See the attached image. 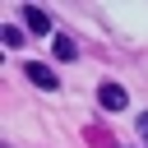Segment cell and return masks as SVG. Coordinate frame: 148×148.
Segmentation results:
<instances>
[{"mask_svg":"<svg viewBox=\"0 0 148 148\" xmlns=\"http://www.w3.org/2000/svg\"><path fill=\"white\" fill-rule=\"evenodd\" d=\"M23 74H28L37 88H56V83H60V79L51 74V65H42V60H28V65H23Z\"/></svg>","mask_w":148,"mask_h":148,"instance_id":"1","label":"cell"},{"mask_svg":"<svg viewBox=\"0 0 148 148\" xmlns=\"http://www.w3.org/2000/svg\"><path fill=\"white\" fill-rule=\"evenodd\" d=\"M97 102H102L106 111H125V88H120V83H102V88H97Z\"/></svg>","mask_w":148,"mask_h":148,"instance_id":"2","label":"cell"},{"mask_svg":"<svg viewBox=\"0 0 148 148\" xmlns=\"http://www.w3.org/2000/svg\"><path fill=\"white\" fill-rule=\"evenodd\" d=\"M23 18H28V28H32V32H51V18H46V9H37V5H23Z\"/></svg>","mask_w":148,"mask_h":148,"instance_id":"3","label":"cell"},{"mask_svg":"<svg viewBox=\"0 0 148 148\" xmlns=\"http://www.w3.org/2000/svg\"><path fill=\"white\" fill-rule=\"evenodd\" d=\"M56 56H60V60H74V56H79V46H74L69 37H56Z\"/></svg>","mask_w":148,"mask_h":148,"instance_id":"4","label":"cell"},{"mask_svg":"<svg viewBox=\"0 0 148 148\" xmlns=\"http://www.w3.org/2000/svg\"><path fill=\"white\" fill-rule=\"evenodd\" d=\"M0 37H5V46H23V32H18L14 23H5V32H0Z\"/></svg>","mask_w":148,"mask_h":148,"instance_id":"5","label":"cell"},{"mask_svg":"<svg viewBox=\"0 0 148 148\" xmlns=\"http://www.w3.org/2000/svg\"><path fill=\"white\" fill-rule=\"evenodd\" d=\"M139 130H143V134H148V111H143V116H139Z\"/></svg>","mask_w":148,"mask_h":148,"instance_id":"6","label":"cell"}]
</instances>
